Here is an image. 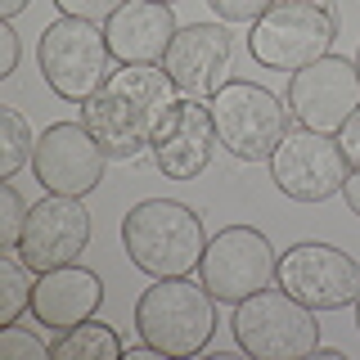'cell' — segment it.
<instances>
[{"instance_id":"1","label":"cell","mask_w":360,"mask_h":360,"mask_svg":"<svg viewBox=\"0 0 360 360\" xmlns=\"http://www.w3.org/2000/svg\"><path fill=\"white\" fill-rule=\"evenodd\" d=\"M180 90L162 63H117L112 77L82 104L86 131L104 144L108 162L140 158L153 144L162 117L176 108Z\"/></svg>"},{"instance_id":"2","label":"cell","mask_w":360,"mask_h":360,"mask_svg":"<svg viewBox=\"0 0 360 360\" xmlns=\"http://www.w3.org/2000/svg\"><path fill=\"white\" fill-rule=\"evenodd\" d=\"M217 307L207 284H194L189 275L153 279L135 302V333L153 356H198L217 338Z\"/></svg>"},{"instance_id":"3","label":"cell","mask_w":360,"mask_h":360,"mask_svg":"<svg viewBox=\"0 0 360 360\" xmlns=\"http://www.w3.org/2000/svg\"><path fill=\"white\" fill-rule=\"evenodd\" d=\"M122 248H127L131 266L144 270L149 279H172V275H189L202 262L207 230H202V217L185 202L144 198L122 221Z\"/></svg>"},{"instance_id":"4","label":"cell","mask_w":360,"mask_h":360,"mask_svg":"<svg viewBox=\"0 0 360 360\" xmlns=\"http://www.w3.org/2000/svg\"><path fill=\"white\" fill-rule=\"evenodd\" d=\"M338 32L342 18L333 0H270L248 32V54L270 72H302L307 63L333 54Z\"/></svg>"},{"instance_id":"5","label":"cell","mask_w":360,"mask_h":360,"mask_svg":"<svg viewBox=\"0 0 360 360\" xmlns=\"http://www.w3.org/2000/svg\"><path fill=\"white\" fill-rule=\"evenodd\" d=\"M230 333L252 360H302L320 352V320L284 288H262L234 307Z\"/></svg>"},{"instance_id":"6","label":"cell","mask_w":360,"mask_h":360,"mask_svg":"<svg viewBox=\"0 0 360 360\" xmlns=\"http://www.w3.org/2000/svg\"><path fill=\"white\" fill-rule=\"evenodd\" d=\"M112 63L117 59H112V50H108L104 27H99V22H86V18L59 14L37 41V68H41L45 86L59 99H68V104H86V99L112 77Z\"/></svg>"},{"instance_id":"7","label":"cell","mask_w":360,"mask_h":360,"mask_svg":"<svg viewBox=\"0 0 360 360\" xmlns=\"http://www.w3.org/2000/svg\"><path fill=\"white\" fill-rule=\"evenodd\" d=\"M207 108H212V122H217L221 149L234 153L239 162H270V153L288 135L284 95L248 82V77H230L225 86H217Z\"/></svg>"},{"instance_id":"8","label":"cell","mask_w":360,"mask_h":360,"mask_svg":"<svg viewBox=\"0 0 360 360\" xmlns=\"http://www.w3.org/2000/svg\"><path fill=\"white\" fill-rule=\"evenodd\" d=\"M347 176H352V162L342 158L338 135L311 127H288L279 149L270 153V180L292 202H329L333 194H342Z\"/></svg>"},{"instance_id":"9","label":"cell","mask_w":360,"mask_h":360,"mask_svg":"<svg viewBox=\"0 0 360 360\" xmlns=\"http://www.w3.org/2000/svg\"><path fill=\"white\" fill-rule=\"evenodd\" d=\"M275 270H279L275 248L252 225H225V230H217V239H207V252L198 262V275L207 284V292L217 302H225V307H239L243 297L270 288Z\"/></svg>"},{"instance_id":"10","label":"cell","mask_w":360,"mask_h":360,"mask_svg":"<svg viewBox=\"0 0 360 360\" xmlns=\"http://www.w3.org/2000/svg\"><path fill=\"white\" fill-rule=\"evenodd\" d=\"M275 284L292 292L297 302H307L311 311H342L356 307L360 297V262L352 252L333 243H292L288 252H279Z\"/></svg>"},{"instance_id":"11","label":"cell","mask_w":360,"mask_h":360,"mask_svg":"<svg viewBox=\"0 0 360 360\" xmlns=\"http://www.w3.org/2000/svg\"><path fill=\"white\" fill-rule=\"evenodd\" d=\"M288 117L297 127L338 135L342 122L360 108V72L356 59L342 54H324V59L307 63L302 72H288V90H284Z\"/></svg>"},{"instance_id":"12","label":"cell","mask_w":360,"mask_h":360,"mask_svg":"<svg viewBox=\"0 0 360 360\" xmlns=\"http://www.w3.org/2000/svg\"><path fill=\"white\" fill-rule=\"evenodd\" d=\"M108 167V153L95 135L86 131V122H50L37 135V153H32V172L45 185V194H68L86 198L90 189H99Z\"/></svg>"},{"instance_id":"13","label":"cell","mask_w":360,"mask_h":360,"mask_svg":"<svg viewBox=\"0 0 360 360\" xmlns=\"http://www.w3.org/2000/svg\"><path fill=\"white\" fill-rule=\"evenodd\" d=\"M86 248H90V212L82 207V198L45 194V198L32 202L22 239H18V257L37 270V275L72 266Z\"/></svg>"},{"instance_id":"14","label":"cell","mask_w":360,"mask_h":360,"mask_svg":"<svg viewBox=\"0 0 360 360\" xmlns=\"http://www.w3.org/2000/svg\"><path fill=\"white\" fill-rule=\"evenodd\" d=\"M217 144L221 140H217V122H212L207 99L180 95L176 108L162 117V127H158V135H153L149 158H153V167L167 180H198L212 167Z\"/></svg>"},{"instance_id":"15","label":"cell","mask_w":360,"mask_h":360,"mask_svg":"<svg viewBox=\"0 0 360 360\" xmlns=\"http://www.w3.org/2000/svg\"><path fill=\"white\" fill-rule=\"evenodd\" d=\"M230 54H234V37L225 32V22H185L176 32L172 50H167V77L176 82L180 95L189 99H212L217 86H225L230 72Z\"/></svg>"},{"instance_id":"16","label":"cell","mask_w":360,"mask_h":360,"mask_svg":"<svg viewBox=\"0 0 360 360\" xmlns=\"http://www.w3.org/2000/svg\"><path fill=\"white\" fill-rule=\"evenodd\" d=\"M104 307V279L86 266H59L37 275L32 288V320L50 333H68L77 324L95 320V311Z\"/></svg>"},{"instance_id":"17","label":"cell","mask_w":360,"mask_h":360,"mask_svg":"<svg viewBox=\"0 0 360 360\" xmlns=\"http://www.w3.org/2000/svg\"><path fill=\"white\" fill-rule=\"evenodd\" d=\"M176 14L162 0H127L108 22L104 37L117 63H162L176 41Z\"/></svg>"},{"instance_id":"18","label":"cell","mask_w":360,"mask_h":360,"mask_svg":"<svg viewBox=\"0 0 360 360\" xmlns=\"http://www.w3.org/2000/svg\"><path fill=\"white\" fill-rule=\"evenodd\" d=\"M50 356L54 360H122L127 347H122V338H117L112 324L86 320V324H77V329H68V333L54 338Z\"/></svg>"},{"instance_id":"19","label":"cell","mask_w":360,"mask_h":360,"mask_svg":"<svg viewBox=\"0 0 360 360\" xmlns=\"http://www.w3.org/2000/svg\"><path fill=\"white\" fill-rule=\"evenodd\" d=\"M37 270L18 257V248H0V324H18L22 311H32Z\"/></svg>"},{"instance_id":"20","label":"cell","mask_w":360,"mask_h":360,"mask_svg":"<svg viewBox=\"0 0 360 360\" xmlns=\"http://www.w3.org/2000/svg\"><path fill=\"white\" fill-rule=\"evenodd\" d=\"M0 127H5V144H0V180H14L37 153V135L22 122L14 104H0Z\"/></svg>"},{"instance_id":"21","label":"cell","mask_w":360,"mask_h":360,"mask_svg":"<svg viewBox=\"0 0 360 360\" xmlns=\"http://www.w3.org/2000/svg\"><path fill=\"white\" fill-rule=\"evenodd\" d=\"M27 202H22L14 180H0V248H18L22 225H27Z\"/></svg>"},{"instance_id":"22","label":"cell","mask_w":360,"mask_h":360,"mask_svg":"<svg viewBox=\"0 0 360 360\" xmlns=\"http://www.w3.org/2000/svg\"><path fill=\"white\" fill-rule=\"evenodd\" d=\"M0 352L14 356V360H45L50 356V342H41L32 329H22V324H5L0 329Z\"/></svg>"},{"instance_id":"23","label":"cell","mask_w":360,"mask_h":360,"mask_svg":"<svg viewBox=\"0 0 360 360\" xmlns=\"http://www.w3.org/2000/svg\"><path fill=\"white\" fill-rule=\"evenodd\" d=\"M127 0H54V9L68 18H86V22H108Z\"/></svg>"},{"instance_id":"24","label":"cell","mask_w":360,"mask_h":360,"mask_svg":"<svg viewBox=\"0 0 360 360\" xmlns=\"http://www.w3.org/2000/svg\"><path fill=\"white\" fill-rule=\"evenodd\" d=\"M207 5H212V14L221 22H248V27H252V22L270 9V0H207Z\"/></svg>"},{"instance_id":"25","label":"cell","mask_w":360,"mask_h":360,"mask_svg":"<svg viewBox=\"0 0 360 360\" xmlns=\"http://www.w3.org/2000/svg\"><path fill=\"white\" fill-rule=\"evenodd\" d=\"M338 144H342V158L352 162V172H360V108L342 122V131H338Z\"/></svg>"},{"instance_id":"26","label":"cell","mask_w":360,"mask_h":360,"mask_svg":"<svg viewBox=\"0 0 360 360\" xmlns=\"http://www.w3.org/2000/svg\"><path fill=\"white\" fill-rule=\"evenodd\" d=\"M0 50H5V63H0V77H14V72H18V54H22L14 22H0Z\"/></svg>"},{"instance_id":"27","label":"cell","mask_w":360,"mask_h":360,"mask_svg":"<svg viewBox=\"0 0 360 360\" xmlns=\"http://www.w3.org/2000/svg\"><path fill=\"white\" fill-rule=\"evenodd\" d=\"M342 198H347V207L360 217V172H352L347 176V185H342Z\"/></svg>"},{"instance_id":"28","label":"cell","mask_w":360,"mask_h":360,"mask_svg":"<svg viewBox=\"0 0 360 360\" xmlns=\"http://www.w3.org/2000/svg\"><path fill=\"white\" fill-rule=\"evenodd\" d=\"M22 9H27V0H0V18H5V22H14Z\"/></svg>"},{"instance_id":"29","label":"cell","mask_w":360,"mask_h":360,"mask_svg":"<svg viewBox=\"0 0 360 360\" xmlns=\"http://www.w3.org/2000/svg\"><path fill=\"white\" fill-rule=\"evenodd\" d=\"M356 333H360V297H356Z\"/></svg>"},{"instance_id":"30","label":"cell","mask_w":360,"mask_h":360,"mask_svg":"<svg viewBox=\"0 0 360 360\" xmlns=\"http://www.w3.org/2000/svg\"><path fill=\"white\" fill-rule=\"evenodd\" d=\"M356 72H360V45H356Z\"/></svg>"},{"instance_id":"31","label":"cell","mask_w":360,"mask_h":360,"mask_svg":"<svg viewBox=\"0 0 360 360\" xmlns=\"http://www.w3.org/2000/svg\"><path fill=\"white\" fill-rule=\"evenodd\" d=\"M162 5H176V0H162Z\"/></svg>"}]
</instances>
